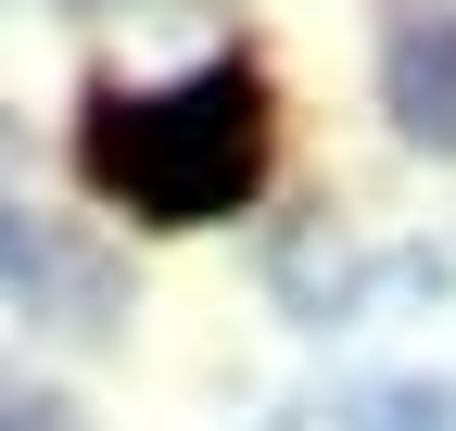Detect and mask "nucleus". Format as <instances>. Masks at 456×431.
Wrapping results in <instances>:
<instances>
[{
    "mask_svg": "<svg viewBox=\"0 0 456 431\" xmlns=\"http://www.w3.org/2000/svg\"><path fill=\"white\" fill-rule=\"evenodd\" d=\"M77 166L140 229H216L266 191V77L216 51L178 89H102L77 115Z\"/></svg>",
    "mask_w": 456,
    "mask_h": 431,
    "instance_id": "nucleus-1",
    "label": "nucleus"
},
{
    "mask_svg": "<svg viewBox=\"0 0 456 431\" xmlns=\"http://www.w3.org/2000/svg\"><path fill=\"white\" fill-rule=\"evenodd\" d=\"M0 292H26V317L51 330H114V266L38 216H0Z\"/></svg>",
    "mask_w": 456,
    "mask_h": 431,
    "instance_id": "nucleus-2",
    "label": "nucleus"
},
{
    "mask_svg": "<svg viewBox=\"0 0 456 431\" xmlns=\"http://www.w3.org/2000/svg\"><path fill=\"white\" fill-rule=\"evenodd\" d=\"M380 102H393V127H406L419 152H444V166H456V13H406V26H393Z\"/></svg>",
    "mask_w": 456,
    "mask_h": 431,
    "instance_id": "nucleus-3",
    "label": "nucleus"
},
{
    "mask_svg": "<svg viewBox=\"0 0 456 431\" xmlns=\"http://www.w3.org/2000/svg\"><path fill=\"white\" fill-rule=\"evenodd\" d=\"M342 431H456V394L444 381H368L342 406Z\"/></svg>",
    "mask_w": 456,
    "mask_h": 431,
    "instance_id": "nucleus-4",
    "label": "nucleus"
},
{
    "mask_svg": "<svg viewBox=\"0 0 456 431\" xmlns=\"http://www.w3.org/2000/svg\"><path fill=\"white\" fill-rule=\"evenodd\" d=\"M0 431H77V406H64V394H13V381H0Z\"/></svg>",
    "mask_w": 456,
    "mask_h": 431,
    "instance_id": "nucleus-5",
    "label": "nucleus"
}]
</instances>
